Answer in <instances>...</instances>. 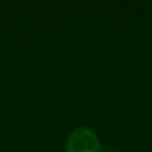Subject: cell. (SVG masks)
<instances>
[{
	"mask_svg": "<svg viewBox=\"0 0 152 152\" xmlns=\"http://www.w3.org/2000/svg\"><path fill=\"white\" fill-rule=\"evenodd\" d=\"M67 152H102V144L92 129L77 128L67 140Z\"/></svg>",
	"mask_w": 152,
	"mask_h": 152,
	"instance_id": "cell-1",
	"label": "cell"
}]
</instances>
